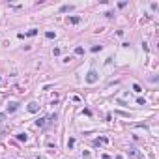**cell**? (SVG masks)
I'll return each instance as SVG.
<instances>
[{"label":"cell","mask_w":159,"mask_h":159,"mask_svg":"<svg viewBox=\"0 0 159 159\" xmlns=\"http://www.w3.org/2000/svg\"><path fill=\"white\" fill-rule=\"evenodd\" d=\"M17 109V103H9V107H8V112H13Z\"/></svg>","instance_id":"obj_4"},{"label":"cell","mask_w":159,"mask_h":159,"mask_svg":"<svg viewBox=\"0 0 159 159\" xmlns=\"http://www.w3.org/2000/svg\"><path fill=\"white\" fill-rule=\"evenodd\" d=\"M73 9V6H62L60 8V11H71Z\"/></svg>","instance_id":"obj_5"},{"label":"cell","mask_w":159,"mask_h":159,"mask_svg":"<svg viewBox=\"0 0 159 159\" xmlns=\"http://www.w3.org/2000/svg\"><path fill=\"white\" fill-rule=\"evenodd\" d=\"M36 34H38V30H36V28H32V30H28V36H36Z\"/></svg>","instance_id":"obj_9"},{"label":"cell","mask_w":159,"mask_h":159,"mask_svg":"<svg viewBox=\"0 0 159 159\" xmlns=\"http://www.w3.org/2000/svg\"><path fill=\"white\" fill-rule=\"evenodd\" d=\"M86 80H88V82H96V80H97V73H96V71H90L88 77H86Z\"/></svg>","instance_id":"obj_1"},{"label":"cell","mask_w":159,"mask_h":159,"mask_svg":"<svg viewBox=\"0 0 159 159\" xmlns=\"http://www.w3.org/2000/svg\"><path fill=\"white\" fill-rule=\"evenodd\" d=\"M133 90H135V92H137V94H140V92H142V90H140V86H138V84H133Z\"/></svg>","instance_id":"obj_8"},{"label":"cell","mask_w":159,"mask_h":159,"mask_svg":"<svg viewBox=\"0 0 159 159\" xmlns=\"http://www.w3.org/2000/svg\"><path fill=\"white\" fill-rule=\"evenodd\" d=\"M73 146H75V138H69L67 140V148H73Z\"/></svg>","instance_id":"obj_6"},{"label":"cell","mask_w":159,"mask_h":159,"mask_svg":"<svg viewBox=\"0 0 159 159\" xmlns=\"http://www.w3.org/2000/svg\"><path fill=\"white\" fill-rule=\"evenodd\" d=\"M92 51H94V53H97V51H101V45H96V47H92Z\"/></svg>","instance_id":"obj_12"},{"label":"cell","mask_w":159,"mask_h":159,"mask_svg":"<svg viewBox=\"0 0 159 159\" xmlns=\"http://www.w3.org/2000/svg\"><path fill=\"white\" fill-rule=\"evenodd\" d=\"M45 36H47V38H49V39H53V38H54V32H51V30H49V32H47V34H45Z\"/></svg>","instance_id":"obj_11"},{"label":"cell","mask_w":159,"mask_h":159,"mask_svg":"<svg viewBox=\"0 0 159 159\" xmlns=\"http://www.w3.org/2000/svg\"><path fill=\"white\" fill-rule=\"evenodd\" d=\"M79 21H80V17H77V15H75V17H69V19H67V23H69V25H77Z\"/></svg>","instance_id":"obj_2"},{"label":"cell","mask_w":159,"mask_h":159,"mask_svg":"<svg viewBox=\"0 0 159 159\" xmlns=\"http://www.w3.org/2000/svg\"><path fill=\"white\" fill-rule=\"evenodd\" d=\"M75 54H84V49H82V47H77V49H75Z\"/></svg>","instance_id":"obj_7"},{"label":"cell","mask_w":159,"mask_h":159,"mask_svg":"<svg viewBox=\"0 0 159 159\" xmlns=\"http://www.w3.org/2000/svg\"><path fill=\"white\" fill-rule=\"evenodd\" d=\"M28 110H30V112H36V110H38V105H36V103H30V105H28Z\"/></svg>","instance_id":"obj_3"},{"label":"cell","mask_w":159,"mask_h":159,"mask_svg":"<svg viewBox=\"0 0 159 159\" xmlns=\"http://www.w3.org/2000/svg\"><path fill=\"white\" fill-rule=\"evenodd\" d=\"M45 120H47V118H41V120H38L36 124H38V126H45Z\"/></svg>","instance_id":"obj_10"}]
</instances>
